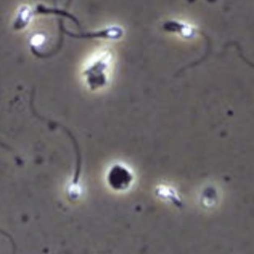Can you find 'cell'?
Here are the masks:
<instances>
[{"label":"cell","mask_w":254,"mask_h":254,"mask_svg":"<svg viewBox=\"0 0 254 254\" xmlns=\"http://www.w3.org/2000/svg\"><path fill=\"white\" fill-rule=\"evenodd\" d=\"M110 61L111 54L105 51L86 65L83 70V76L90 89L95 90L106 85Z\"/></svg>","instance_id":"1"},{"label":"cell","mask_w":254,"mask_h":254,"mask_svg":"<svg viewBox=\"0 0 254 254\" xmlns=\"http://www.w3.org/2000/svg\"><path fill=\"white\" fill-rule=\"evenodd\" d=\"M133 178L132 172L120 163L112 165L106 175L107 184L115 190H124L128 189L133 182Z\"/></svg>","instance_id":"2"},{"label":"cell","mask_w":254,"mask_h":254,"mask_svg":"<svg viewBox=\"0 0 254 254\" xmlns=\"http://www.w3.org/2000/svg\"><path fill=\"white\" fill-rule=\"evenodd\" d=\"M162 29L163 31L167 32V33H171V34H176L181 36L184 39H192L194 38L197 34L203 36L207 42V48L206 50H209V43H210V39L208 38V36H206L203 32H201L200 30L190 26V24L184 23L182 21L179 20H175V19H171V20H167L162 24Z\"/></svg>","instance_id":"3"},{"label":"cell","mask_w":254,"mask_h":254,"mask_svg":"<svg viewBox=\"0 0 254 254\" xmlns=\"http://www.w3.org/2000/svg\"><path fill=\"white\" fill-rule=\"evenodd\" d=\"M233 45H235V46H236V47H237V49H238V51H239V55H240V57H241V59H242V60H243V61H244V62H245V63H246V64H249V65H250V66H251V67H253V68H254V64H253V63H252V62H250V61H248V60H247V59H246V58H245V57H244V56H243V54H241V53H240V50H239V46H238V45H237V44H233Z\"/></svg>","instance_id":"4"}]
</instances>
